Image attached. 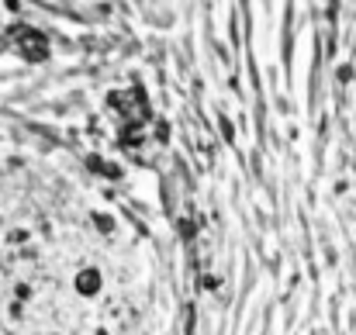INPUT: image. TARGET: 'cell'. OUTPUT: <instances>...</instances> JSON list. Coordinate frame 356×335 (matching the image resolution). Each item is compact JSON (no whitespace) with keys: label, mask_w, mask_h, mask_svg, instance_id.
<instances>
[{"label":"cell","mask_w":356,"mask_h":335,"mask_svg":"<svg viewBox=\"0 0 356 335\" xmlns=\"http://www.w3.org/2000/svg\"><path fill=\"white\" fill-rule=\"evenodd\" d=\"M76 283H80V290H83V294H90V290H97V287H94V283H97V273H83Z\"/></svg>","instance_id":"obj_1"}]
</instances>
